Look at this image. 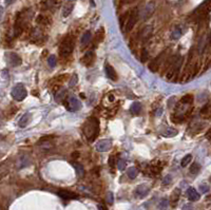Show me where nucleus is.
Here are the masks:
<instances>
[{
	"instance_id": "f3484780",
	"label": "nucleus",
	"mask_w": 211,
	"mask_h": 210,
	"mask_svg": "<svg viewBox=\"0 0 211 210\" xmlns=\"http://www.w3.org/2000/svg\"><path fill=\"white\" fill-rule=\"evenodd\" d=\"M58 195L60 198L65 199V200H73V199H76L77 195L75 193L71 191H68V190H59L58 191Z\"/></svg>"
},
{
	"instance_id": "bb28decb",
	"label": "nucleus",
	"mask_w": 211,
	"mask_h": 210,
	"mask_svg": "<svg viewBox=\"0 0 211 210\" xmlns=\"http://www.w3.org/2000/svg\"><path fill=\"white\" fill-rule=\"evenodd\" d=\"M207 44H208V40L206 41L205 37L202 38L201 41H200V44H199V53H200V54H203V53H204V51H205Z\"/></svg>"
},
{
	"instance_id": "a878e982",
	"label": "nucleus",
	"mask_w": 211,
	"mask_h": 210,
	"mask_svg": "<svg viewBox=\"0 0 211 210\" xmlns=\"http://www.w3.org/2000/svg\"><path fill=\"white\" fill-rule=\"evenodd\" d=\"M182 36V30H181V27H176L175 29L172 31L171 33V38L172 39H178V38Z\"/></svg>"
},
{
	"instance_id": "c03bdc74",
	"label": "nucleus",
	"mask_w": 211,
	"mask_h": 210,
	"mask_svg": "<svg viewBox=\"0 0 211 210\" xmlns=\"http://www.w3.org/2000/svg\"><path fill=\"white\" fill-rule=\"evenodd\" d=\"M192 209H193V207H192V205H190V204L184 205L182 208V210H192Z\"/></svg>"
},
{
	"instance_id": "72a5a7b5",
	"label": "nucleus",
	"mask_w": 211,
	"mask_h": 210,
	"mask_svg": "<svg viewBox=\"0 0 211 210\" xmlns=\"http://www.w3.org/2000/svg\"><path fill=\"white\" fill-rule=\"evenodd\" d=\"M75 168H76V171H77L78 175H79V176H82V175H84V173H85L84 167H82L80 164H75Z\"/></svg>"
},
{
	"instance_id": "ddd939ff",
	"label": "nucleus",
	"mask_w": 211,
	"mask_h": 210,
	"mask_svg": "<svg viewBox=\"0 0 211 210\" xmlns=\"http://www.w3.org/2000/svg\"><path fill=\"white\" fill-rule=\"evenodd\" d=\"M149 191H150V188L145 184H142L137 186V188L135 189V195H137L138 198H145L149 193Z\"/></svg>"
},
{
	"instance_id": "393cba45",
	"label": "nucleus",
	"mask_w": 211,
	"mask_h": 210,
	"mask_svg": "<svg viewBox=\"0 0 211 210\" xmlns=\"http://www.w3.org/2000/svg\"><path fill=\"white\" fill-rule=\"evenodd\" d=\"M201 170V165L199 163H193L190 167V173L191 174H197Z\"/></svg>"
},
{
	"instance_id": "4c0bfd02",
	"label": "nucleus",
	"mask_w": 211,
	"mask_h": 210,
	"mask_svg": "<svg viewBox=\"0 0 211 210\" xmlns=\"http://www.w3.org/2000/svg\"><path fill=\"white\" fill-rule=\"evenodd\" d=\"M96 39H97V41H101V40L104 39V30L103 29H101L98 32L96 33Z\"/></svg>"
},
{
	"instance_id": "4468645a",
	"label": "nucleus",
	"mask_w": 211,
	"mask_h": 210,
	"mask_svg": "<svg viewBox=\"0 0 211 210\" xmlns=\"http://www.w3.org/2000/svg\"><path fill=\"white\" fill-rule=\"evenodd\" d=\"M94 58H95L94 52H92V51H88V52L84 55V57L82 58V63H84L85 66H90L91 63L94 61Z\"/></svg>"
},
{
	"instance_id": "1a4fd4ad",
	"label": "nucleus",
	"mask_w": 211,
	"mask_h": 210,
	"mask_svg": "<svg viewBox=\"0 0 211 210\" xmlns=\"http://www.w3.org/2000/svg\"><path fill=\"white\" fill-rule=\"evenodd\" d=\"M153 35V27L151 24H148L144 27V29L140 31L139 33V37L142 39V41L146 42L147 40H149Z\"/></svg>"
},
{
	"instance_id": "473e14b6",
	"label": "nucleus",
	"mask_w": 211,
	"mask_h": 210,
	"mask_svg": "<svg viewBox=\"0 0 211 210\" xmlns=\"http://www.w3.org/2000/svg\"><path fill=\"white\" fill-rule=\"evenodd\" d=\"M48 63L51 68L56 67V57H55L54 55H51V56L48 58Z\"/></svg>"
},
{
	"instance_id": "0eeeda50",
	"label": "nucleus",
	"mask_w": 211,
	"mask_h": 210,
	"mask_svg": "<svg viewBox=\"0 0 211 210\" xmlns=\"http://www.w3.org/2000/svg\"><path fill=\"white\" fill-rule=\"evenodd\" d=\"M165 56H166V52L161 53V54L157 55V56L155 57V58L153 59L150 63H149V69H150L151 72H157V71H158L159 67H161V63L164 61Z\"/></svg>"
},
{
	"instance_id": "7c9ffc66",
	"label": "nucleus",
	"mask_w": 211,
	"mask_h": 210,
	"mask_svg": "<svg viewBox=\"0 0 211 210\" xmlns=\"http://www.w3.org/2000/svg\"><path fill=\"white\" fill-rule=\"evenodd\" d=\"M168 206H169V201H168L167 199H163L158 205V209L159 210H166L168 208Z\"/></svg>"
},
{
	"instance_id": "79ce46f5",
	"label": "nucleus",
	"mask_w": 211,
	"mask_h": 210,
	"mask_svg": "<svg viewBox=\"0 0 211 210\" xmlns=\"http://www.w3.org/2000/svg\"><path fill=\"white\" fill-rule=\"evenodd\" d=\"M107 201H108L109 204H113V193L112 192H109L108 193V196H107Z\"/></svg>"
},
{
	"instance_id": "423d86ee",
	"label": "nucleus",
	"mask_w": 211,
	"mask_h": 210,
	"mask_svg": "<svg viewBox=\"0 0 211 210\" xmlns=\"http://www.w3.org/2000/svg\"><path fill=\"white\" fill-rule=\"evenodd\" d=\"M25 27V17L22 16V13H19L17 15L16 21H15L14 25V34L15 36H19L23 32Z\"/></svg>"
},
{
	"instance_id": "2eb2a0df",
	"label": "nucleus",
	"mask_w": 211,
	"mask_h": 210,
	"mask_svg": "<svg viewBox=\"0 0 211 210\" xmlns=\"http://www.w3.org/2000/svg\"><path fill=\"white\" fill-rule=\"evenodd\" d=\"M187 195H188V199L192 202H195V201H199L201 195H200L199 192L195 190V188L190 187L188 190H187Z\"/></svg>"
},
{
	"instance_id": "f704fd0d",
	"label": "nucleus",
	"mask_w": 211,
	"mask_h": 210,
	"mask_svg": "<svg viewBox=\"0 0 211 210\" xmlns=\"http://www.w3.org/2000/svg\"><path fill=\"white\" fill-rule=\"evenodd\" d=\"M117 167H118V169L120 171L126 170V162L123 160H119L118 162H117Z\"/></svg>"
},
{
	"instance_id": "39448f33",
	"label": "nucleus",
	"mask_w": 211,
	"mask_h": 210,
	"mask_svg": "<svg viewBox=\"0 0 211 210\" xmlns=\"http://www.w3.org/2000/svg\"><path fill=\"white\" fill-rule=\"evenodd\" d=\"M139 18V13H138L137 8H134L133 11H131V13L129 14L127 19V22H126V32H130L134 27V25L136 24V22L138 21Z\"/></svg>"
},
{
	"instance_id": "a211bd4d",
	"label": "nucleus",
	"mask_w": 211,
	"mask_h": 210,
	"mask_svg": "<svg viewBox=\"0 0 211 210\" xmlns=\"http://www.w3.org/2000/svg\"><path fill=\"white\" fill-rule=\"evenodd\" d=\"M106 73H107V76L110 79H112V80H117V74H116V72H115L114 68H113L112 66L108 65V63L106 65Z\"/></svg>"
},
{
	"instance_id": "9b49d317",
	"label": "nucleus",
	"mask_w": 211,
	"mask_h": 210,
	"mask_svg": "<svg viewBox=\"0 0 211 210\" xmlns=\"http://www.w3.org/2000/svg\"><path fill=\"white\" fill-rule=\"evenodd\" d=\"M68 102H69V105L67 106V109L71 111V112H76V111L79 110V109L82 108V104H80V102L75 97H70L69 100H68Z\"/></svg>"
},
{
	"instance_id": "49530a36",
	"label": "nucleus",
	"mask_w": 211,
	"mask_h": 210,
	"mask_svg": "<svg viewBox=\"0 0 211 210\" xmlns=\"http://www.w3.org/2000/svg\"><path fill=\"white\" fill-rule=\"evenodd\" d=\"M14 1H15V0H5V4H6V5H10V4H12Z\"/></svg>"
},
{
	"instance_id": "f8f14e48",
	"label": "nucleus",
	"mask_w": 211,
	"mask_h": 210,
	"mask_svg": "<svg viewBox=\"0 0 211 210\" xmlns=\"http://www.w3.org/2000/svg\"><path fill=\"white\" fill-rule=\"evenodd\" d=\"M8 63H10L12 67H17V66H20L21 65V58L18 54L16 53L12 52L10 54H8Z\"/></svg>"
},
{
	"instance_id": "4be33fe9",
	"label": "nucleus",
	"mask_w": 211,
	"mask_h": 210,
	"mask_svg": "<svg viewBox=\"0 0 211 210\" xmlns=\"http://www.w3.org/2000/svg\"><path fill=\"white\" fill-rule=\"evenodd\" d=\"M193 102V96L191 94H187V95H184L180 100L181 105H191Z\"/></svg>"
},
{
	"instance_id": "6e6552de",
	"label": "nucleus",
	"mask_w": 211,
	"mask_h": 210,
	"mask_svg": "<svg viewBox=\"0 0 211 210\" xmlns=\"http://www.w3.org/2000/svg\"><path fill=\"white\" fill-rule=\"evenodd\" d=\"M154 11H155V2L154 1L148 2V3L146 4V6L144 8V10H142V14H140V17H142L144 20H147V19H149L152 16Z\"/></svg>"
},
{
	"instance_id": "2f4dec72",
	"label": "nucleus",
	"mask_w": 211,
	"mask_h": 210,
	"mask_svg": "<svg viewBox=\"0 0 211 210\" xmlns=\"http://www.w3.org/2000/svg\"><path fill=\"white\" fill-rule=\"evenodd\" d=\"M27 165H29V160H27V156H23V157L20 158V162H19L18 168H23V167L27 166Z\"/></svg>"
},
{
	"instance_id": "e433bc0d",
	"label": "nucleus",
	"mask_w": 211,
	"mask_h": 210,
	"mask_svg": "<svg viewBox=\"0 0 211 210\" xmlns=\"http://www.w3.org/2000/svg\"><path fill=\"white\" fill-rule=\"evenodd\" d=\"M148 59H149V53L147 52L146 50H144L142 53V56H140V60H142V63H145V61H147Z\"/></svg>"
},
{
	"instance_id": "f257e3e1",
	"label": "nucleus",
	"mask_w": 211,
	"mask_h": 210,
	"mask_svg": "<svg viewBox=\"0 0 211 210\" xmlns=\"http://www.w3.org/2000/svg\"><path fill=\"white\" fill-rule=\"evenodd\" d=\"M84 133L88 137L89 141H93L98 136L99 121L94 117H90L84 125Z\"/></svg>"
},
{
	"instance_id": "cd10ccee",
	"label": "nucleus",
	"mask_w": 211,
	"mask_h": 210,
	"mask_svg": "<svg viewBox=\"0 0 211 210\" xmlns=\"http://www.w3.org/2000/svg\"><path fill=\"white\" fill-rule=\"evenodd\" d=\"M191 160H192V155H191V154H188V155H186L182 160V162H181V166H182V167H187V165L190 164Z\"/></svg>"
},
{
	"instance_id": "8fccbe9b",
	"label": "nucleus",
	"mask_w": 211,
	"mask_h": 210,
	"mask_svg": "<svg viewBox=\"0 0 211 210\" xmlns=\"http://www.w3.org/2000/svg\"><path fill=\"white\" fill-rule=\"evenodd\" d=\"M68 1H71L72 2V1H75V0H68Z\"/></svg>"
},
{
	"instance_id": "a18cd8bd",
	"label": "nucleus",
	"mask_w": 211,
	"mask_h": 210,
	"mask_svg": "<svg viewBox=\"0 0 211 210\" xmlns=\"http://www.w3.org/2000/svg\"><path fill=\"white\" fill-rule=\"evenodd\" d=\"M2 16H3V8L0 6V20L2 19Z\"/></svg>"
},
{
	"instance_id": "09e8293b",
	"label": "nucleus",
	"mask_w": 211,
	"mask_h": 210,
	"mask_svg": "<svg viewBox=\"0 0 211 210\" xmlns=\"http://www.w3.org/2000/svg\"><path fill=\"white\" fill-rule=\"evenodd\" d=\"M135 0H126V2H128V3H131V2H134Z\"/></svg>"
},
{
	"instance_id": "7ed1b4c3",
	"label": "nucleus",
	"mask_w": 211,
	"mask_h": 210,
	"mask_svg": "<svg viewBox=\"0 0 211 210\" xmlns=\"http://www.w3.org/2000/svg\"><path fill=\"white\" fill-rule=\"evenodd\" d=\"M182 65H183V58L180 56L177 59H176L175 63H174L173 65H171L169 72L167 73V79H168V80H169V81H176V80H177L178 73H180V71H181Z\"/></svg>"
},
{
	"instance_id": "f03ea898",
	"label": "nucleus",
	"mask_w": 211,
	"mask_h": 210,
	"mask_svg": "<svg viewBox=\"0 0 211 210\" xmlns=\"http://www.w3.org/2000/svg\"><path fill=\"white\" fill-rule=\"evenodd\" d=\"M74 50V40L71 36H66L59 46V55L62 58H67L72 54Z\"/></svg>"
},
{
	"instance_id": "c85d7f7f",
	"label": "nucleus",
	"mask_w": 211,
	"mask_h": 210,
	"mask_svg": "<svg viewBox=\"0 0 211 210\" xmlns=\"http://www.w3.org/2000/svg\"><path fill=\"white\" fill-rule=\"evenodd\" d=\"M180 193L181 191L178 189H174V191L172 192L171 194V202L172 203H176L178 201V199H180Z\"/></svg>"
},
{
	"instance_id": "ea45409f",
	"label": "nucleus",
	"mask_w": 211,
	"mask_h": 210,
	"mask_svg": "<svg viewBox=\"0 0 211 210\" xmlns=\"http://www.w3.org/2000/svg\"><path fill=\"white\" fill-rule=\"evenodd\" d=\"M77 80H78L77 76H76V75H74V76L71 78V80H70L69 86H70V87H74V86H75L76 83H77Z\"/></svg>"
},
{
	"instance_id": "dca6fc26",
	"label": "nucleus",
	"mask_w": 211,
	"mask_h": 210,
	"mask_svg": "<svg viewBox=\"0 0 211 210\" xmlns=\"http://www.w3.org/2000/svg\"><path fill=\"white\" fill-rule=\"evenodd\" d=\"M31 118H32L31 113H25V114H23L22 116H21V118L19 119L18 126H19L20 128L27 127V126L30 124V121H31Z\"/></svg>"
},
{
	"instance_id": "5701e85b",
	"label": "nucleus",
	"mask_w": 211,
	"mask_h": 210,
	"mask_svg": "<svg viewBox=\"0 0 211 210\" xmlns=\"http://www.w3.org/2000/svg\"><path fill=\"white\" fill-rule=\"evenodd\" d=\"M91 39H92V34H91V32L88 31V32H86L84 35H82L80 42H82V46H87V44H88L89 42L91 41Z\"/></svg>"
},
{
	"instance_id": "20e7f679",
	"label": "nucleus",
	"mask_w": 211,
	"mask_h": 210,
	"mask_svg": "<svg viewBox=\"0 0 211 210\" xmlns=\"http://www.w3.org/2000/svg\"><path fill=\"white\" fill-rule=\"evenodd\" d=\"M12 97L14 98L15 100H17V102H21V100H23L25 97H27V89L24 88V86L22 85V83H18V85H16L14 88H13L12 90Z\"/></svg>"
},
{
	"instance_id": "aec40b11",
	"label": "nucleus",
	"mask_w": 211,
	"mask_h": 210,
	"mask_svg": "<svg viewBox=\"0 0 211 210\" xmlns=\"http://www.w3.org/2000/svg\"><path fill=\"white\" fill-rule=\"evenodd\" d=\"M130 111H131L132 114L138 115L140 113V111H142V104L138 102H133V104L131 105V107H130Z\"/></svg>"
},
{
	"instance_id": "a19ab883",
	"label": "nucleus",
	"mask_w": 211,
	"mask_h": 210,
	"mask_svg": "<svg viewBox=\"0 0 211 210\" xmlns=\"http://www.w3.org/2000/svg\"><path fill=\"white\" fill-rule=\"evenodd\" d=\"M109 166L111 167V169H114L115 167V157L114 156H110V158H109Z\"/></svg>"
},
{
	"instance_id": "6ab92c4d",
	"label": "nucleus",
	"mask_w": 211,
	"mask_h": 210,
	"mask_svg": "<svg viewBox=\"0 0 211 210\" xmlns=\"http://www.w3.org/2000/svg\"><path fill=\"white\" fill-rule=\"evenodd\" d=\"M201 115L204 117V118H210L211 115V107H210V102H207L206 105H204V107L201 110Z\"/></svg>"
},
{
	"instance_id": "37998d69",
	"label": "nucleus",
	"mask_w": 211,
	"mask_h": 210,
	"mask_svg": "<svg viewBox=\"0 0 211 210\" xmlns=\"http://www.w3.org/2000/svg\"><path fill=\"white\" fill-rule=\"evenodd\" d=\"M200 188H201V191L203 192V193H206V192L209 191V187H208V186H206V185H202Z\"/></svg>"
},
{
	"instance_id": "c9c22d12",
	"label": "nucleus",
	"mask_w": 211,
	"mask_h": 210,
	"mask_svg": "<svg viewBox=\"0 0 211 210\" xmlns=\"http://www.w3.org/2000/svg\"><path fill=\"white\" fill-rule=\"evenodd\" d=\"M8 168L5 167V165H2V166L0 167V179H1V177L3 176V175H5L6 173H8Z\"/></svg>"
},
{
	"instance_id": "58836bf2",
	"label": "nucleus",
	"mask_w": 211,
	"mask_h": 210,
	"mask_svg": "<svg viewBox=\"0 0 211 210\" xmlns=\"http://www.w3.org/2000/svg\"><path fill=\"white\" fill-rule=\"evenodd\" d=\"M171 181H172L171 175H166L163 179V181H161V184H163V185H168V184L171 183Z\"/></svg>"
},
{
	"instance_id": "de8ad7c7",
	"label": "nucleus",
	"mask_w": 211,
	"mask_h": 210,
	"mask_svg": "<svg viewBox=\"0 0 211 210\" xmlns=\"http://www.w3.org/2000/svg\"><path fill=\"white\" fill-rule=\"evenodd\" d=\"M98 209H99V210H107L106 206H104V205H99V206H98Z\"/></svg>"
},
{
	"instance_id": "412c9836",
	"label": "nucleus",
	"mask_w": 211,
	"mask_h": 210,
	"mask_svg": "<svg viewBox=\"0 0 211 210\" xmlns=\"http://www.w3.org/2000/svg\"><path fill=\"white\" fill-rule=\"evenodd\" d=\"M138 173H139V171H138L137 168H135V167H131V168H129L127 170V175L129 179H134L136 176L138 175Z\"/></svg>"
},
{
	"instance_id": "c756f323",
	"label": "nucleus",
	"mask_w": 211,
	"mask_h": 210,
	"mask_svg": "<svg viewBox=\"0 0 211 210\" xmlns=\"http://www.w3.org/2000/svg\"><path fill=\"white\" fill-rule=\"evenodd\" d=\"M73 4H71V5H66L65 6V8H63V11H62V15H63V17H68L70 14L72 13V11H73Z\"/></svg>"
},
{
	"instance_id": "b1692460",
	"label": "nucleus",
	"mask_w": 211,
	"mask_h": 210,
	"mask_svg": "<svg viewBox=\"0 0 211 210\" xmlns=\"http://www.w3.org/2000/svg\"><path fill=\"white\" fill-rule=\"evenodd\" d=\"M177 133H178L177 130L174 129V128H167L166 131L163 133V135L165 136V137H173V136H175Z\"/></svg>"
},
{
	"instance_id": "9d476101",
	"label": "nucleus",
	"mask_w": 211,
	"mask_h": 210,
	"mask_svg": "<svg viewBox=\"0 0 211 210\" xmlns=\"http://www.w3.org/2000/svg\"><path fill=\"white\" fill-rule=\"evenodd\" d=\"M112 147V141L110 140H101L96 144V149L99 152H107Z\"/></svg>"
}]
</instances>
